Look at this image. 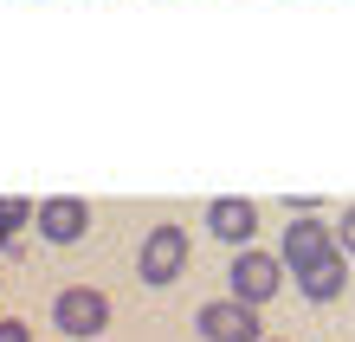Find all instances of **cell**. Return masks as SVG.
<instances>
[{"label":"cell","instance_id":"6da1fadb","mask_svg":"<svg viewBox=\"0 0 355 342\" xmlns=\"http://www.w3.org/2000/svg\"><path fill=\"white\" fill-rule=\"evenodd\" d=\"M187 226H149V239H142L136 252V271H142V284H175V277L187 271Z\"/></svg>","mask_w":355,"mask_h":342},{"label":"cell","instance_id":"7a4b0ae2","mask_svg":"<svg viewBox=\"0 0 355 342\" xmlns=\"http://www.w3.org/2000/svg\"><path fill=\"white\" fill-rule=\"evenodd\" d=\"M52 323L65 336H103L110 330V297L91 291V284H65L52 297Z\"/></svg>","mask_w":355,"mask_h":342},{"label":"cell","instance_id":"3957f363","mask_svg":"<svg viewBox=\"0 0 355 342\" xmlns=\"http://www.w3.org/2000/svg\"><path fill=\"white\" fill-rule=\"evenodd\" d=\"M284 271H291V265L278 259V252H252V246H245L226 277H233V297H239V304H252V310H259V304H271V297H278Z\"/></svg>","mask_w":355,"mask_h":342},{"label":"cell","instance_id":"277c9868","mask_svg":"<svg viewBox=\"0 0 355 342\" xmlns=\"http://www.w3.org/2000/svg\"><path fill=\"white\" fill-rule=\"evenodd\" d=\"M329 252H343V246H336V226H323L317 213H297V220L284 226V246H278V259L291 265V277H297V271H310V265H323Z\"/></svg>","mask_w":355,"mask_h":342},{"label":"cell","instance_id":"5b68a950","mask_svg":"<svg viewBox=\"0 0 355 342\" xmlns=\"http://www.w3.org/2000/svg\"><path fill=\"white\" fill-rule=\"evenodd\" d=\"M194 330L207 336V342H265L259 330V310L252 304H239V297H220V304H200V316H194Z\"/></svg>","mask_w":355,"mask_h":342},{"label":"cell","instance_id":"8992f818","mask_svg":"<svg viewBox=\"0 0 355 342\" xmlns=\"http://www.w3.org/2000/svg\"><path fill=\"white\" fill-rule=\"evenodd\" d=\"M39 239H52V246H78L85 239V226H91V207L78 200V194H52V200H39Z\"/></svg>","mask_w":355,"mask_h":342},{"label":"cell","instance_id":"52a82bcc","mask_svg":"<svg viewBox=\"0 0 355 342\" xmlns=\"http://www.w3.org/2000/svg\"><path fill=\"white\" fill-rule=\"evenodd\" d=\"M207 232L226 246H252V232H259V207L252 200H233V194H220L214 207H207Z\"/></svg>","mask_w":355,"mask_h":342},{"label":"cell","instance_id":"ba28073f","mask_svg":"<svg viewBox=\"0 0 355 342\" xmlns=\"http://www.w3.org/2000/svg\"><path fill=\"white\" fill-rule=\"evenodd\" d=\"M343 284H349V252H329L323 265L297 271V291L310 297V304H329V297H343Z\"/></svg>","mask_w":355,"mask_h":342},{"label":"cell","instance_id":"9c48e42d","mask_svg":"<svg viewBox=\"0 0 355 342\" xmlns=\"http://www.w3.org/2000/svg\"><path fill=\"white\" fill-rule=\"evenodd\" d=\"M33 220H39V207H33V200H19V194H0V226H7V232L33 226Z\"/></svg>","mask_w":355,"mask_h":342},{"label":"cell","instance_id":"30bf717a","mask_svg":"<svg viewBox=\"0 0 355 342\" xmlns=\"http://www.w3.org/2000/svg\"><path fill=\"white\" fill-rule=\"evenodd\" d=\"M336 246L355 252V207H343V220H336Z\"/></svg>","mask_w":355,"mask_h":342},{"label":"cell","instance_id":"8fae6325","mask_svg":"<svg viewBox=\"0 0 355 342\" xmlns=\"http://www.w3.org/2000/svg\"><path fill=\"white\" fill-rule=\"evenodd\" d=\"M0 342H33V330L19 323V316H0Z\"/></svg>","mask_w":355,"mask_h":342},{"label":"cell","instance_id":"7c38bea8","mask_svg":"<svg viewBox=\"0 0 355 342\" xmlns=\"http://www.w3.org/2000/svg\"><path fill=\"white\" fill-rule=\"evenodd\" d=\"M7 246H13V232H7V226H0V252H7Z\"/></svg>","mask_w":355,"mask_h":342}]
</instances>
